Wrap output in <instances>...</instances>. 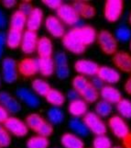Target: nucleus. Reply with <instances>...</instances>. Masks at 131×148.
<instances>
[{
  "instance_id": "nucleus-27",
  "label": "nucleus",
  "mask_w": 131,
  "mask_h": 148,
  "mask_svg": "<svg viewBox=\"0 0 131 148\" xmlns=\"http://www.w3.org/2000/svg\"><path fill=\"white\" fill-rule=\"evenodd\" d=\"M23 32L21 30L11 29L7 33V45L10 49H17L20 46L22 42Z\"/></svg>"
},
{
  "instance_id": "nucleus-10",
  "label": "nucleus",
  "mask_w": 131,
  "mask_h": 148,
  "mask_svg": "<svg viewBox=\"0 0 131 148\" xmlns=\"http://www.w3.org/2000/svg\"><path fill=\"white\" fill-rule=\"evenodd\" d=\"M5 126L9 134H11L17 137L26 136L29 132V127L26 122H24L17 117H9V118L4 122Z\"/></svg>"
},
{
  "instance_id": "nucleus-8",
  "label": "nucleus",
  "mask_w": 131,
  "mask_h": 148,
  "mask_svg": "<svg viewBox=\"0 0 131 148\" xmlns=\"http://www.w3.org/2000/svg\"><path fill=\"white\" fill-rule=\"evenodd\" d=\"M2 77L7 84L16 82L18 78V63L14 59L7 57L2 62Z\"/></svg>"
},
{
  "instance_id": "nucleus-21",
  "label": "nucleus",
  "mask_w": 131,
  "mask_h": 148,
  "mask_svg": "<svg viewBox=\"0 0 131 148\" xmlns=\"http://www.w3.org/2000/svg\"><path fill=\"white\" fill-rule=\"evenodd\" d=\"M43 20V11L39 8H34L33 10L29 13L27 18V29L37 32L41 26Z\"/></svg>"
},
{
  "instance_id": "nucleus-20",
  "label": "nucleus",
  "mask_w": 131,
  "mask_h": 148,
  "mask_svg": "<svg viewBox=\"0 0 131 148\" xmlns=\"http://www.w3.org/2000/svg\"><path fill=\"white\" fill-rule=\"evenodd\" d=\"M0 103L11 113H18L21 110V104L19 101L5 91H0Z\"/></svg>"
},
{
  "instance_id": "nucleus-16",
  "label": "nucleus",
  "mask_w": 131,
  "mask_h": 148,
  "mask_svg": "<svg viewBox=\"0 0 131 148\" xmlns=\"http://www.w3.org/2000/svg\"><path fill=\"white\" fill-rule=\"evenodd\" d=\"M115 69L124 73H131V54L124 51H118L112 57Z\"/></svg>"
},
{
  "instance_id": "nucleus-18",
  "label": "nucleus",
  "mask_w": 131,
  "mask_h": 148,
  "mask_svg": "<svg viewBox=\"0 0 131 148\" xmlns=\"http://www.w3.org/2000/svg\"><path fill=\"white\" fill-rule=\"evenodd\" d=\"M100 97L103 100L108 102L110 104L117 105L118 102L122 99V94L120 91L115 88L112 85H105L99 91Z\"/></svg>"
},
{
  "instance_id": "nucleus-4",
  "label": "nucleus",
  "mask_w": 131,
  "mask_h": 148,
  "mask_svg": "<svg viewBox=\"0 0 131 148\" xmlns=\"http://www.w3.org/2000/svg\"><path fill=\"white\" fill-rule=\"evenodd\" d=\"M97 42L101 51L107 55H114L117 52L118 42L113 35L108 30H100L97 33Z\"/></svg>"
},
{
  "instance_id": "nucleus-24",
  "label": "nucleus",
  "mask_w": 131,
  "mask_h": 148,
  "mask_svg": "<svg viewBox=\"0 0 131 148\" xmlns=\"http://www.w3.org/2000/svg\"><path fill=\"white\" fill-rule=\"evenodd\" d=\"M60 143L64 148H84L83 141L73 132L64 134L60 138Z\"/></svg>"
},
{
  "instance_id": "nucleus-26",
  "label": "nucleus",
  "mask_w": 131,
  "mask_h": 148,
  "mask_svg": "<svg viewBox=\"0 0 131 148\" xmlns=\"http://www.w3.org/2000/svg\"><path fill=\"white\" fill-rule=\"evenodd\" d=\"M56 69L54 59L49 58H39V72L43 76L52 75Z\"/></svg>"
},
{
  "instance_id": "nucleus-50",
  "label": "nucleus",
  "mask_w": 131,
  "mask_h": 148,
  "mask_svg": "<svg viewBox=\"0 0 131 148\" xmlns=\"http://www.w3.org/2000/svg\"><path fill=\"white\" fill-rule=\"evenodd\" d=\"M7 20H6V17H5L4 13L0 10V29H3L5 26H6Z\"/></svg>"
},
{
  "instance_id": "nucleus-28",
  "label": "nucleus",
  "mask_w": 131,
  "mask_h": 148,
  "mask_svg": "<svg viewBox=\"0 0 131 148\" xmlns=\"http://www.w3.org/2000/svg\"><path fill=\"white\" fill-rule=\"evenodd\" d=\"M27 15H25L19 10H17L12 14L11 18H10V28L22 32L27 25Z\"/></svg>"
},
{
  "instance_id": "nucleus-31",
  "label": "nucleus",
  "mask_w": 131,
  "mask_h": 148,
  "mask_svg": "<svg viewBox=\"0 0 131 148\" xmlns=\"http://www.w3.org/2000/svg\"><path fill=\"white\" fill-rule=\"evenodd\" d=\"M31 88L35 93L41 97H45L50 90V86L49 83L41 78L34 79L31 83Z\"/></svg>"
},
{
  "instance_id": "nucleus-13",
  "label": "nucleus",
  "mask_w": 131,
  "mask_h": 148,
  "mask_svg": "<svg viewBox=\"0 0 131 148\" xmlns=\"http://www.w3.org/2000/svg\"><path fill=\"white\" fill-rule=\"evenodd\" d=\"M39 42L38 34L36 32L32 30H25L22 36V42L20 44L21 51L26 54H31L37 51V46Z\"/></svg>"
},
{
  "instance_id": "nucleus-29",
  "label": "nucleus",
  "mask_w": 131,
  "mask_h": 148,
  "mask_svg": "<svg viewBox=\"0 0 131 148\" xmlns=\"http://www.w3.org/2000/svg\"><path fill=\"white\" fill-rule=\"evenodd\" d=\"M45 99L49 104L52 105L53 107H59V108L65 102V96L60 90L55 88H50L48 94L45 96Z\"/></svg>"
},
{
  "instance_id": "nucleus-46",
  "label": "nucleus",
  "mask_w": 131,
  "mask_h": 148,
  "mask_svg": "<svg viewBox=\"0 0 131 148\" xmlns=\"http://www.w3.org/2000/svg\"><path fill=\"white\" fill-rule=\"evenodd\" d=\"M123 148H131V132L122 139Z\"/></svg>"
},
{
  "instance_id": "nucleus-40",
  "label": "nucleus",
  "mask_w": 131,
  "mask_h": 148,
  "mask_svg": "<svg viewBox=\"0 0 131 148\" xmlns=\"http://www.w3.org/2000/svg\"><path fill=\"white\" fill-rule=\"evenodd\" d=\"M54 63L56 66H62V65L68 64L67 55L62 52L56 53L54 56Z\"/></svg>"
},
{
  "instance_id": "nucleus-47",
  "label": "nucleus",
  "mask_w": 131,
  "mask_h": 148,
  "mask_svg": "<svg viewBox=\"0 0 131 148\" xmlns=\"http://www.w3.org/2000/svg\"><path fill=\"white\" fill-rule=\"evenodd\" d=\"M17 2L15 1V0H4L3 1V5L5 8H12L16 6Z\"/></svg>"
},
{
  "instance_id": "nucleus-12",
  "label": "nucleus",
  "mask_w": 131,
  "mask_h": 148,
  "mask_svg": "<svg viewBox=\"0 0 131 148\" xmlns=\"http://www.w3.org/2000/svg\"><path fill=\"white\" fill-rule=\"evenodd\" d=\"M18 74L25 77H30L39 72V59L27 57L18 63Z\"/></svg>"
},
{
  "instance_id": "nucleus-9",
  "label": "nucleus",
  "mask_w": 131,
  "mask_h": 148,
  "mask_svg": "<svg viewBox=\"0 0 131 148\" xmlns=\"http://www.w3.org/2000/svg\"><path fill=\"white\" fill-rule=\"evenodd\" d=\"M108 127L114 135L120 140H122L126 135L130 132L125 119L119 115H114L110 117L108 120Z\"/></svg>"
},
{
  "instance_id": "nucleus-22",
  "label": "nucleus",
  "mask_w": 131,
  "mask_h": 148,
  "mask_svg": "<svg viewBox=\"0 0 131 148\" xmlns=\"http://www.w3.org/2000/svg\"><path fill=\"white\" fill-rule=\"evenodd\" d=\"M73 7L81 18H93L95 16V8L84 1H75L73 3Z\"/></svg>"
},
{
  "instance_id": "nucleus-45",
  "label": "nucleus",
  "mask_w": 131,
  "mask_h": 148,
  "mask_svg": "<svg viewBox=\"0 0 131 148\" xmlns=\"http://www.w3.org/2000/svg\"><path fill=\"white\" fill-rule=\"evenodd\" d=\"M7 44V35L4 32H0V57L3 54L5 45Z\"/></svg>"
},
{
  "instance_id": "nucleus-5",
  "label": "nucleus",
  "mask_w": 131,
  "mask_h": 148,
  "mask_svg": "<svg viewBox=\"0 0 131 148\" xmlns=\"http://www.w3.org/2000/svg\"><path fill=\"white\" fill-rule=\"evenodd\" d=\"M87 129L92 134L96 135H104L107 132V126L101 117H99L95 112H87L83 119Z\"/></svg>"
},
{
  "instance_id": "nucleus-17",
  "label": "nucleus",
  "mask_w": 131,
  "mask_h": 148,
  "mask_svg": "<svg viewBox=\"0 0 131 148\" xmlns=\"http://www.w3.org/2000/svg\"><path fill=\"white\" fill-rule=\"evenodd\" d=\"M62 39V44L67 49L69 52L73 53L74 54H82L85 52L86 47L80 42V40L74 36V35L70 32L65 33Z\"/></svg>"
},
{
  "instance_id": "nucleus-54",
  "label": "nucleus",
  "mask_w": 131,
  "mask_h": 148,
  "mask_svg": "<svg viewBox=\"0 0 131 148\" xmlns=\"http://www.w3.org/2000/svg\"><path fill=\"white\" fill-rule=\"evenodd\" d=\"M130 50H131V42H130Z\"/></svg>"
},
{
  "instance_id": "nucleus-11",
  "label": "nucleus",
  "mask_w": 131,
  "mask_h": 148,
  "mask_svg": "<svg viewBox=\"0 0 131 148\" xmlns=\"http://www.w3.org/2000/svg\"><path fill=\"white\" fill-rule=\"evenodd\" d=\"M99 65L92 60L79 59L74 64V70L83 76H95L97 75Z\"/></svg>"
},
{
  "instance_id": "nucleus-7",
  "label": "nucleus",
  "mask_w": 131,
  "mask_h": 148,
  "mask_svg": "<svg viewBox=\"0 0 131 148\" xmlns=\"http://www.w3.org/2000/svg\"><path fill=\"white\" fill-rule=\"evenodd\" d=\"M85 47L90 46L97 39L96 30L92 26H83L79 28H73L70 30Z\"/></svg>"
},
{
  "instance_id": "nucleus-33",
  "label": "nucleus",
  "mask_w": 131,
  "mask_h": 148,
  "mask_svg": "<svg viewBox=\"0 0 131 148\" xmlns=\"http://www.w3.org/2000/svg\"><path fill=\"white\" fill-rule=\"evenodd\" d=\"M50 141L48 137L41 135L32 136L27 142V148H48Z\"/></svg>"
},
{
  "instance_id": "nucleus-42",
  "label": "nucleus",
  "mask_w": 131,
  "mask_h": 148,
  "mask_svg": "<svg viewBox=\"0 0 131 148\" xmlns=\"http://www.w3.org/2000/svg\"><path fill=\"white\" fill-rule=\"evenodd\" d=\"M42 3L47 8L50 9H54V10H57L63 4L60 0H43Z\"/></svg>"
},
{
  "instance_id": "nucleus-14",
  "label": "nucleus",
  "mask_w": 131,
  "mask_h": 148,
  "mask_svg": "<svg viewBox=\"0 0 131 148\" xmlns=\"http://www.w3.org/2000/svg\"><path fill=\"white\" fill-rule=\"evenodd\" d=\"M96 76H98L105 84H107V85L117 84L121 79L119 71L117 69L111 67V66H107V65L99 66Z\"/></svg>"
},
{
  "instance_id": "nucleus-55",
  "label": "nucleus",
  "mask_w": 131,
  "mask_h": 148,
  "mask_svg": "<svg viewBox=\"0 0 131 148\" xmlns=\"http://www.w3.org/2000/svg\"><path fill=\"white\" fill-rule=\"evenodd\" d=\"M0 148H1V147H0Z\"/></svg>"
},
{
  "instance_id": "nucleus-34",
  "label": "nucleus",
  "mask_w": 131,
  "mask_h": 148,
  "mask_svg": "<svg viewBox=\"0 0 131 148\" xmlns=\"http://www.w3.org/2000/svg\"><path fill=\"white\" fill-rule=\"evenodd\" d=\"M117 110L118 111L119 116L123 119H131V101L127 99H122L117 104Z\"/></svg>"
},
{
  "instance_id": "nucleus-35",
  "label": "nucleus",
  "mask_w": 131,
  "mask_h": 148,
  "mask_svg": "<svg viewBox=\"0 0 131 148\" xmlns=\"http://www.w3.org/2000/svg\"><path fill=\"white\" fill-rule=\"evenodd\" d=\"M47 117L48 121L52 124H60L62 123L64 119V113L59 107H53L48 110Z\"/></svg>"
},
{
  "instance_id": "nucleus-39",
  "label": "nucleus",
  "mask_w": 131,
  "mask_h": 148,
  "mask_svg": "<svg viewBox=\"0 0 131 148\" xmlns=\"http://www.w3.org/2000/svg\"><path fill=\"white\" fill-rule=\"evenodd\" d=\"M55 72H56L57 77L59 79L63 80V79H66L67 77H69L71 71H70L68 64H65V65H62V66H56Z\"/></svg>"
},
{
  "instance_id": "nucleus-1",
  "label": "nucleus",
  "mask_w": 131,
  "mask_h": 148,
  "mask_svg": "<svg viewBox=\"0 0 131 148\" xmlns=\"http://www.w3.org/2000/svg\"><path fill=\"white\" fill-rule=\"evenodd\" d=\"M73 88L87 103H96L100 97L99 90L92 85L86 76L77 75L73 79Z\"/></svg>"
},
{
  "instance_id": "nucleus-36",
  "label": "nucleus",
  "mask_w": 131,
  "mask_h": 148,
  "mask_svg": "<svg viewBox=\"0 0 131 148\" xmlns=\"http://www.w3.org/2000/svg\"><path fill=\"white\" fill-rule=\"evenodd\" d=\"M112 146V141L105 134L96 135L93 140V148H111Z\"/></svg>"
},
{
  "instance_id": "nucleus-25",
  "label": "nucleus",
  "mask_w": 131,
  "mask_h": 148,
  "mask_svg": "<svg viewBox=\"0 0 131 148\" xmlns=\"http://www.w3.org/2000/svg\"><path fill=\"white\" fill-rule=\"evenodd\" d=\"M37 53L39 58H49L52 57L53 53V45L52 40L48 37H41L39 39Z\"/></svg>"
},
{
  "instance_id": "nucleus-15",
  "label": "nucleus",
  "mask_w": 131,
  "mask_h": 148,
  "mask_svg": "<svg viewBox=\"0 0 131 148\" xmlns=\"http://www.w3.org/2000/svg\"><path fill=\"white\" fill-rule=\"evenodd\" d=\"M45 28L47 32L54 38H62L65 35L63 23L56 16H48L45 19Z\"/></svg>"
},
{
  "instance_id": "nucleus-19",
  "label": "nucleus",
  "mask_w": 131,
  "mask_h": 148,
  "mask_svg": "<svg viewBox=\"0 0 131 148\" xmlns=\"http://www.w3.org/2000/svg\"><path fill=\"white\" fill-rule=\"evenodd\" d=\"M17 97L23 101L29 108H38L39 106V99L32 91L26 88H19L17 90Z\"/></svg>"
},
{
  "instance_id": "nucleus-53",
  "label": "nucleus",
  "mask_w": 131,
  "mask_h": 148,
  "mask_svg": "<svg viewBox=\"0 0 131 148\" xmlns=\"http://www.w3.org/2000/svg\"><path fill=\"white\" fill-rule=\"evenodd\" d=\"M0 86H1V76H0Z\"/></svg>"
},
{
  "instance_id": "nucleus-43",
  "label": "nucleus",
  "mask_w": 131,
  "mask_h": 148,
  "mask_svg": "<svg viewBox=\"0 0 131 148\" xmlns=\"http://www.w3.org/2000/svg\"><path fill=\"white\" fill-rule=\"evenodd\" d=\"M9 118L8 111L5 107L0 103V123H4Z\"/></svg>"
},
{
  "instance_id": "nucleus-2",
  "label": "nucleus",
  "mask_w": 131,
  "mask_h": 148,
  "mask_svg": "<svg viewBox=\"0 0 131 148\" xmlns=\"http://www.w3.org/2000/svg\"><path fill=\"white\" fill-rule=\"evenodd\" d=\"M26 123L29 128L38 134V135L49 137L53 134L52 124L38 113H31L27 116Z\"/></svg>"
},
{
  "instance_id": "nucleus-48",
  "label": "nucleus",
  "mask_w": 131,
  "mask_h": 148,
  "mask_svg": "<svg viewBox=\"0 0 131 148\" xmlns=\"http://www.w3.org/2000/svg\"><path fill=\"white\" fill-rule=\"evenodd\" d=\"M79 97H80L79 94L74 89H72V90L68 92V98L71 99V101H72V100H75V99H80Z\"/></svg>"
},
{
  "instance_id": "nucleus-49",
  "label": "nucleus",
  "mask_w": 131,
  "mask_h": 148,
  "mask_svg": "<svg viewBox=\"0 0 131 148\" xmlns=\"http://www.w3.org/2000/svg\"><path fill=\"white\" fill-rule=\"evenodd\" d=\"M124 88H125V91L128 95H131V75L128 77V79L126 81L125 86H124Z\"/></svg>"
},
{
  "instance_id": "nucleus-37",
  "label": "nucleus",
  "mask_w": 131,
  "mask_h": 148,
  "mask_svg": "<svg viewBox=\"0 0 131 148\" xmlns=\"http://www.w3.org/2000/svg\"><path fill=\"white\" fill-rule=\"evenodd\" d=\"M115 37L121 42H127L131 39V30L127 26H120L115 30Z\"/></svg>"
},
{
  "instance_id": "nucleus-41",
  "label": "nucleus",
  "mask_w": 131,
  "mask_h": 148,
  "mask_svg": "<svg viewBox=\"0 0 131 148\" xmlns=\"http://www.w3.org/2000/svg\"><path fill=\"white\" fill-rule=\"evenodd\" d=\"M33 6L32 4L29 2V1H24V2H21L19 4L18 6V10L19 11H21L22 13H24L25 15H27V16H29V13L33 10Z\"/></svg>"
},
{
  "instance_id": "nucleus-3",
  "label": "nucleus",
  "mask_w": 131,
  "mask_h": 148,
  "mask_svg": "<svg viewBox=\"0 0 131 148\" xmlns=\"http://www.w3.org/2000/svg\"><path fill=\"white\" fill-rule=\"evenodd\" d=\"M57 16L62 23L73 26V28L83 27V21L82 20L78 14L73 8V5L69 4H62L57 10Z\"/></svg>"
},
{
  "instance_id": "nucleus-52",
  "label": "nucleus",
  "mask_w": 131,
  "mask_h": 148,
  "mask_svg": "<svg viewBox=\"0 0 131 148\" xmlns=\"http://www.w3.org/2000/svg\"><path fill=\"white\" fill-rule=\"evenodd\" d=\"M128 20H129V23H130V25H131V14H130V16H129V18H128Z\"/></svg>"
},
{
  "instance_id": "nucleus-44",
  "label": "nucleus",
  "mask_w": 131,
  "mask_h": 148,
  "mask_svg": "<svg viewBox=\"0 0 131 148\" xmlns=\"http://www.w3.org/2000/svg\"><path fill=\"white\" fill-rule=\"evenodd\" d=\"M91 83H92V85H93L96 89H98L99 91H100V89L102 88L103 86H105V85H104L105 83L98 77V76H96V75H95V76H93L92 80H91Z\"/></svg>"
},
{
  "instance_id": "nucleus-51",
  "label": "nucleus",
  "mask_w": 131,
  "mask_h": 148,
  "mask_svg": "<svg viewBox=\"0 0 131 148\" xmlns=\"http://www.w3.org/2000/svg\"><path fill=\"white\" fill-rule=\"evenodd\" d=\"M111 148H123L122 146H119V145H114V146H112Z\"/></svg>"
},
{
  "instance_id": "nucleus-6",
  "label": "nucleus",
  "mask_w": 131,
  "mask_h": 148,
  "mask_svg": "<svg viewBox=\"0 0 131 148\" xmlns=\"http://www.w3.org/2000/svg\"><path fill=\"white\" fill-rule=\"evenodd\" d=\"M124 2L122 0H107L104 6V15L109 22H117L122 17Z\"/></svg>"
},
{
  "instance_id": "nucleus-30",
  "label": "nucleus",
  "mask_w": 131,
  "mask_h": 148,
  "mask_svg": "<svg viewBox=\"0 0 131 148\" xmlns=\"http://www.w3.org/2000/svg\"><path fill=\"white\" fill-rule=\"evenodd\" d=\"M69 127L75 134L78 136H86L89 134V130L83 121L79 120V118H73L69 121Z\"/></svg>"
},
{
  "instance_id": "nucleus-23",
  "label": "nucleus",
  "mask_w": 131,
  "mask_h": 148,
  "mask_svg": "<svg viewBox=\"0 0 131 148\" xmlns=\"http://www.w3.org/2000/svg\"><path fill=\"white\" fill-rule=\"evenodd\" d=\"M69 113L74 118H80L83 117L88 112V105L87 102L82 99H77L70 102L68 107Z\"/></svg>"
},
{
  "instance_id": "nucleus-32",
  "label": "nucleus",
  "mask_w": 131,
  "mask_h": 148,
  "mask_svg": "<svg viewBox=\"0 0 131 148\" xmlns=\"http://www.w3.org/2000/svg\"><path fill=\"white\" fill-rule=\"evenodd\" d=\"M94 112L101 118H107L113 112L112 104L103 99L98 100L94 106Z\"/></svg>"
},
{
  "instance_id": "nucleus-38",
  "label": "nucleus",
  "mask_w": 131,
  "mask_h": 148,
  "mask_svg": "<svg viewBox=\"0 0 131 148\" xmlns=\"http://www.w3.org/2000/svg\"><path fill=\"white\" fill-rule=\"evenodd\" d=\"M11 144V136L5 126L0 123V147H7Z\"/></svg>"
}]
</instances>
